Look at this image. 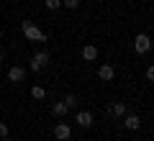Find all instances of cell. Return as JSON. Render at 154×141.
Wrapping results in <instances>:
<instances>
[{"label": "cell", "instance_id": "obj_1", "mask_svg": "<svg viewBox=\"0 0 154 141\" xmlns=\"http://www.w3.org/2000/svg\"><path fill=\"white\" fill-rule=\"evenodd\" d=\"M21 31H23V38L31 41V44H44V41H49V36H46V33L41 31L33 21H21Z\"/></svg>", "mask_w": 154, "mask_h": 141}, {"label": "cell", "instance_id": "obj_2", "mask_svg": "<svg viewBox=\"0 0 154 141\" xmlns=\"http://www.w3.org/2000/svg\"><path fill=\"white\" fill-rule=\"evenodd\" d=\"M51 64V54L46 49H41V51H36V54L31 57V72H41V69H46V67Z\"/></svg>", "mask_w": 154, "mask_h": 141}, {"label": "cell", "instance_id": "obj_3", "mask_svg": "<svg viewBox=\"0 0 154 141\" xmlns=\"http://www.w3.org/2000/svg\"><path fill=\"white\" fill-rule=\"evenodd\" d=\"M149 49H152V38H149V33H136V38H134V51H136L139 57L141 54H149Z\"/></svg>", "mask_w": 154, "mask_h": 141}, {"label": "cell", "instance_id": "obj_4", "mask_svg": "<svg viewBox=\"0 0 154 141\" xmlns=\"http://www.w3.org/2000/svg\"><path fill=\"white\" fill-rule=\"evenodd\" d=\"M113 77H116V67H113V64L105 62V64L98 67V80H100V82H113Z\"/></svg>", "mask_w": 154, "mask_h": 141}, {"label": "cell", "instance_id": "obj_5", "mask_svg": "<svg viewBox=\"0 0 154 141\" xmlns=\"http://www.w3.org/2000/svg\"><path fill=\"white\" fill-rule=\"evenodd\" d=\"M93 123H95L93 110H77V126H82V128H90Z\"/></svg>", "mask_w": 154, "mask_h": 141}, {"label": "cell", "instance_id": "obj_6", "mask_svg": "<svg viewBox=\"0 0 154 141\" xmlns=\"http://www.w3.org/2000/svg\"><path fill=\"white\" fill-rule=\"evenodd\" d=\"M72 136V126L69 123H57L54 126V139L57 141H67Z\"/></svg>", "mask_w": 154, "mask_h": 141}, {"label": "cell", "instance_id": "obj_7", "mask_svg": "<svg viewBox=\"0 0 154 141\" xmlns=\"http://www.w3.org/2000/svg\"><path fill=\"white\" fill-rule=\"evenodd\" d=\"M23 80H26V69L23 67H18V64L8 67V82H23Z\"/></svg>", "mask_w": 154, "mask_h": 141}, {"label": "cell", "instance_id": "obj_8", "mask_svg": "<svg viewBox=\"0 0 154 141\" xmlns=\"http://www.w3.org/2000/svg\"><path fill=\"white\" fill-rule=\"evenodd\" d=\"M123 126H126L128 131H139L141 128V118H139L136 113H126L123 115Z\"/></svg>", "mask_w": 154, "mask_h": 141}, {"label": "cell", "instance_id": "obj_9", "mask_svg": "<svg viewBox=\"0 0 154 141\" xmlns=\"http://www.w3.org/2000/svg\"><path fill=\"white\" fill-rule=\"evenodd\" d=\"M108 113L113 115V118H123V115L128 113V105H126V103H121V100H118V103H110Z\"/></svg>", "mask_w": 154, "mask_h": 141}, {"label": "cell", "instance_id": "obj_10", "mask_svg": "<svg viewBox=\"0 0 154 141\" xmlns=\"http://www.w3.org/2000/svg\"><path fill=\"white\" fill-rule=\"evenodd\" d=\"M82 59L85 62H95V59H98V46H95V44L82 46Z\"/></svg>", "mask_w": 154, "mask_h": 141}, {"label": "cell", "instance_id": "obj_11", "mask_svg": "<svg viewBox=\"0 0 154 141\" xmlns=\"http://www.w3.org/2000/svg\"><path fill=\"white\" fill-rule=\"evenodd\" d=\"M67 113H69V110H67V105L62 103V100H59V103H54V105H51V115H54V118H64Z\"/></svg>", "mask_w": 154, "mask_h": 141}, {"label": "cell", "instance_id": "obj_12", "mask_svg": "<svg viewBox=\"0 0 154 141\" xmlns=\"http://www.w3.org/2000/svg\"><path fill=\"white\" fill-rule=\"evenodd\" d=\"M62 103L67 105V110H77V95H75V92H67Z\"/></svg>", "mask_w": 154, "mask_h": 141}, {"label": "cell", "instance_id": "obj_13", "mask_svg": "<svg viewBox=\"0 0 154 141\" xmlns=\"http://www.w3.org/2000/svg\"><path fill=\"white\" fill-rule=\"evenodd\" d=\"M31 98H33V100H44V98H46V90H44L41 85H33V87H31Z\"/></svg>", "mask_w": 154, "mask_h": 141}, {"label": "cell", "instance_id": "obj_14", "mask_svg": "<svg viewBox=\"0 0 154 141\" xmlns=\"http://www.w3.org/2000/svg\"><path fill=\"white\" fill-rule=\"evenodd\" d=\"M44 5H46V11H59L62 0H44Z\"/></svg>", "mask_w": 154, "mask_h": 141}, {"label": "cell", "instance_id": "obj_15", "mask_svg": "<svg viewBox=\"0 0 154 141\" xmlns=\"http://www.w3.org/2000/svg\"><path fill=\"white\" fill-rule=\"evenodd\" d=\"M62 5L69 8V11H77V8H80V0H62Z\"/></svg>", "mask_w": 154, "mask_h": 141}, {"label": "cell", "instance_id": "obj_16", "mask_svg": "<svg viewBox=\"0 0 154 141\" xmlns=\"http://www.w3.org/2000/svg\"><path fill=\"white\" fill-rule=\"evenodd\" d=\"M11 136V128H8V123H0V139H8Z\"/></svg>", "mask_w": 154, "mask_h": 141}, {"label": "cell", "instance_id": "obj_17", "mask_svg": "<svg viewBox=\"0 0 154 141\" xmlns=\"http://www.w3.org/2000/svg\"><path fill=\"white\" fill-rule=\"evenodd\" d=\"M144 75H146V80L152 82V80H154V67H146V72H144Z\"/></svg>", "mask_w": 154, "mask_h": 141}, {"label": "cell", "instance_id": "obj_18", "mask_svg": "<svg viewBox=\"0 0 154 141\" xmlns=\"http://www.w3.org/2000/svg\"><path fill=\"white\" fill-rule=\"evenodd\" d=\"M5 57H8V54H5V51H3V49H0V64L5 62Z\"/></svg>", "mask_w": 154, "mask_h": 141}, {"label": "cell", "instance_id": "obj_19", "mask_svg": "<svg viewBox=\"0 0 154 141\" xmlns=\"http://www.w3.org/2000/svg\"><path fill=\"white\" fill-rule=\"evenodd\" d=\"M0 41H3V28H0Z\"/></svg>", "mask_w": 154, "mask_h": 141}]
</instances>
